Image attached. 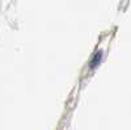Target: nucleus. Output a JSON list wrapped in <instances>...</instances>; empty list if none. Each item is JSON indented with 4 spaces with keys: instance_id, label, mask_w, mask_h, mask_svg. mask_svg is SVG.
I'll return each mask as SVG.
<instances>
[{
    "instance_id": "f257e3e1",
    "label": "nucleus",
    "mask_w": 131,
    "mask_h": 130,
    "mask_svg": "<svg viewBox=\"0 0 131 130\" xmlns=\"http://www.w3.org/2000/svg\"><path fill=\"white\" fill-rule=\"evenodd\" d=\"M101 58H102V51H97L96 53V55L93 57V59L91 61V63H89V66H91V68H94L98 63L101 62Z\"/></svg>"
}]
</instances>
